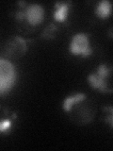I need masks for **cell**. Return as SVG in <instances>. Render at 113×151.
Here are the masks:
<instances>
[{"instance_id":"6da1fadb","label":"cell","mask_w":113,"mask_h":151,"mask_svg":"<svg viewBox=\"0 0 113 151\" xmlns=\"http://www.w3.org/2000/svg\"><path fill=\"white\" fill-rule=\"evenodd\" d=\"M112 67H108L105 63L97 66L93 73L88 75L87 80L89 85L92 89L98 90L102 93H112L113 90L108 88V78L112 72Z\"/></svg>"},{"instance_id":"7a4b0ae2","label":"cell","mask_w":113,"mask_h":151,"mask_svg":"<svg viewBox=\"0 0 113 151\" xmlns=\"http://www.w3.org/2000/svg\"><path fill=\"white\" fill-rule=\"evenodd\" d=\"M17 80L16 67L8 59H0V96L8 93Z\"/></svg>"},{"instance_id":"3957f363","label":"cell","mask_w":113,"mask_h":151,"mask_svg":"<svg viewBox=\"0 0 113 151\" xmlns=\"http://www.w3.org/2000/svg\"><path fill=\"white\" fill-rule=\"evenodd\" d=\"M69 51L74 56H81L88 58L92 55V47L89 45V35L83 32H78L73 35L69 45Z\"/></svg>"},{"instance_id":"277c9868","label":"cell","mask_w":113,"mask_h":151,"mask_svg":"<svg viewBox=\"0 0 113 151\" xmlns=\"http://www.w3.org/2000/svg\"><path fill=\"white\" fill-rule=\"evenodd\" d=\"M27 51L26 41L21 36H13L7 41L3 48V56L8 60H16L26 54ZM3 57V58H4Z\"/></svg>"},{"instance_id":"5b68a950","label":"cell","mask_w":113,"mask_h":151,"mask_svg":"<svg viewBox=\"0 0 113 151\" xmlns=\"http://www.w3.org/2000/svg\"><path fill=\"white\" fill-rule=\"evenodd\" d=\"M26 6V4L24 5ZM21 7L23 8L24 12V20H26L27 23L30 26H38L42 23L44 19V7L40 4H30L27 5L26 7Z\"/></svg>"},{"instance_id":"8992f818","label":"cell","mask_w":113,"mask_h":151,"mask_svg":"<svg viewBox=\"0 0 113 151\" xmlns=\"http://www.w3.org/2000/svg\"><path fill=\"white\" fill-rule=\"evenodd\" d=\"M86 98H87L86 93H77L71 94V96H68L63 100V104H62L63 111L65 112H70L75 104L85 101Z\"/></svg>"},{"instance_id":"52a82bcc","label":"cell","mask_w":113,"mask_h":151,"mask_svg":"<svg viewBox=\"0 0 113 151\" xmlns=\"http://www.w3.org/2000/svg\"><path fill=\"white\" fill-rule=\"evenodd\" d=\"M70 6L71 2H56L55 4L56 11L54 12L53 14L55 20L58 22H65L67 20Z\"/></svg>"},{"instance_id":"ba28073f","label":"cell","mask_w":113,"mask_h":151,"mask_svg":"<svg viewBox=\"0 0 113 151\" xmlns=\"http://www.w3.org/2000/svg\"><path fill=\"white\" fill-rule=\"evenodd\" d=\"M94 12H95V15L98 18L102 19V20H105V19H107L111 15L112 5L107 0H103V1H100L96 5Z\"/></svg>"},{"instance_id":"9c48e42d","label":"cell","mask_w":113,"mask_h":151,"mask_svg":"<svg viewBox=\"0 0 113 151\" xmlns=\"http://www.w3.org/2000/svg\"><path fill=\"white\" fill-rule=\"evenodd\" d=\"M58 31H59L58 27H56L55 24L51 23L50 25H48L44 30H42L41 34V38L44 40H53L56 37Z\"/></svg>"},{"instance_id":"30bf717a","label":"cell","mask_w":113,"mask_h":151,"mask_svg":"<svg viewBox=\"0 0 113 151\" xmlns=\"http://www.w3.org/2000/svg\"><path fill=\"white\" fill-rule=\"evenodd\" d=\"M12 120H14L12 116L9 119H2L0 123V132L1 133H8L12 127Z\"/></svg>"},{"instance_id":"8fae6325","label":"cell","mask_w":113,"mask_h":151,"mask_svg":"<svg viewBox=\"0 0 113 151\" xmlns=\"http://www.w3.org/2000/svg\"><path fill=\"white\" fill-rule=\"evenodd\" d=\"M103 111L108 113V116L105 118V122L109 125L110 129H113V107L112 106H104Z\"/></svg>"},{"instance_id":"7c38bea8","label":"cell","mask_w":113,"mask_h":151,"mask_svg":"<svg viewBox=\"0 0 113 151\" xmlns=\"http://www.w3.org/2000/svg\"><path fill=\"white\" fill-rule=\"evenodd\" d=\"M108 36L113 39V28H111V29H109V31H108Z\"/></svg>"}]
</instances>
